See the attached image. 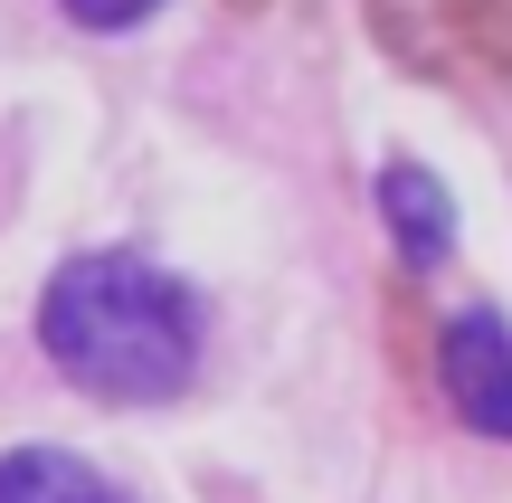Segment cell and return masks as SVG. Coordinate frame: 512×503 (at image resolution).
<instances>
[{"mask_svg": "<svg viewBox=\"0 0 512 503\" xmlns=\"http://www.w3.org/2000/svg\"><path fill=\"white\" fill-rule=\"evenodd\" d=\"M38 342L86 399L152 409V399H181L200 371V295L152 257L95 247V257H67L48 276Z\"/></svg>", "mask_w": 512, "mask_h": 503, "instance_id": "cell-1", "label": "cell"}, {"mask_svg": "<svg viewBox=\"0 0 512 503\" xmlns=\"http://www.w3.org/2000/svg\"><path fill=\"white\" fill-rule=\"evenodd\" d=\"M389 38L427 67L512 76V0H380Z\"/></svg>", "mask_w": 512, "mask_h": 503, "instance_id": "cell-2", "label": "cell"}, {"mask_svg": "<svg viewBox=\"0 0 512 503\" xmlns=\"http://www.w3.org/2000/svg\"><path fill=\"white\" fill-rule=\"evenodd\" d=\"M437 380H446V399H456V418L475 437H503L512 447V333H503V314L465 304L437 333Z\"/></svg>", "mask_w": 512, "mask_h": 503, "instance_id": "cell-3", "label": "cell"}, {"mask_svg": "<svg viewBox=\"0 0 512 503\" xmlns=\"http://www.w3.org/2000/svg\"><path fill=\"white\" fill-rule=\"evenodd\" d=\"M380 219H389V238H399L408 266H437L446 247H456V200H446V181L418 171V162L380 171Z\"/></svg>", "mask_w": 512, "mask_h": 503, "instance_id": "cell-4", "label": "cell"}, {"mask_svg": "<svg viewBox=\"0 0 512 503\" xmlns=\"http://www.w3.org/2000/svg\"><path fill=\"white\" fill-rule=\"evenodd\" d=\"M0 503H133V494L67 447H19V456H0Z\"/></svg>", "mask_w": 512, "mask_h": 503, "instance_id": "cell-5", "label": "cell"}, {"mask_svg": "<svg viewBox=\"0 0 512 503\" xmlns=\"http://www.w3.org/2000/svg\"><path fill=\"white\" fill-rule=\"evenodd\" d=\"M57 10H67L76 29H133V19H152L162 0H57Z\"/></svg>", "mask_w": 512, "mask_h": 503, "instance_id": "cell-6", "label": "cell"}]
</instances>
